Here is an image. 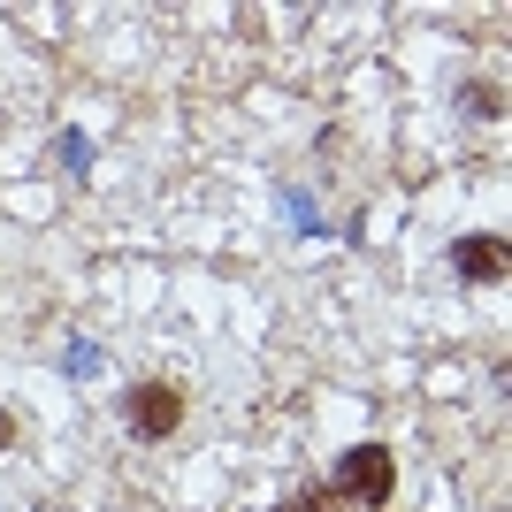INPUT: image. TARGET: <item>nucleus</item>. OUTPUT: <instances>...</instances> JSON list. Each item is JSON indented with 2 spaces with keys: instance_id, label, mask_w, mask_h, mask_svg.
<instances>
[{
  "instance_id": "3",
  "label": "nucleus",
  "mask_w": 512,
  "mask_h": 512,
  "mask_svg": "<svg viewBox=\"0 0 512 512\" xmlns=\"http://www.w3.org/2000/svg\"><path fill=\"white\" fill-rule=\"evenodd\" d=\"M451 268L467 283H505V237H459V245H451Z\"/></svg>"
},
{
  "instance_id": "2",
  "label": "nucleus",
  "mask_w": 512,
  "mask_h": 512,
  "mask_svg": "<svg viewBox=\"0 0 512 512\" xmlns=\"http://www.w3.org/2000/svg\"><path fill=\"white\" fill-rule=\"evenodd\" d=\"M123 421H130V436L161 444V436H176V428H184V390H176V383H138V390L123 398Z\"/></svg>"
},
{
  "instance_id": "1",
  "label": "nucleus",
  "mask_w": 512,
  "mask_h": 512,
  "mask_svg": "<svg viewBox=\"0 0 512 512\" xmlns=\"http://www.w3.org/2000/svg\"><path fill=\"white\" fill-rule=\"evenodd\" d=\"M398 490V459L383 444H352L337 459V505H383Z\"/></svg>"
},
{
  "instance_id": "4",
  "label": "nucleus",
  "mask_w": 512,
  "mask_h": 512,
  "mask_svg": "<svg viewBox=\"0 0 512 512\" xmlns=\"http://www.w3.org/2000/svg\"><path fill=\"white\" fill-rule=\"evenodd\" d=\"M8 436H16V421H8V413H0V444H8Z\"/></svg>"
}]
</instances>
